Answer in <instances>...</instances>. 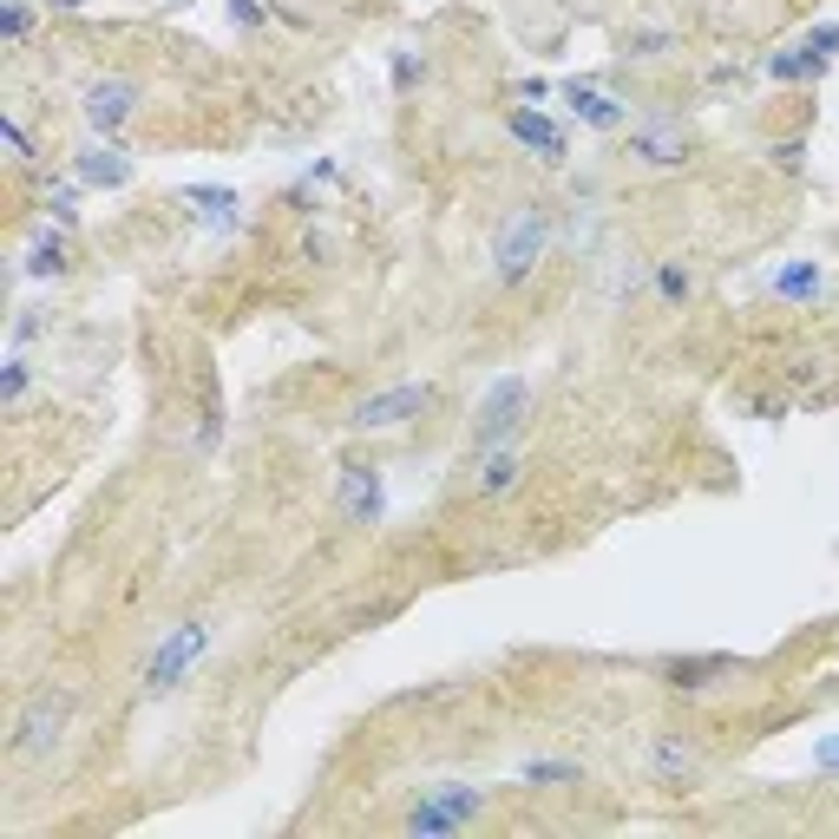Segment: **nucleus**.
Returning <instances> with one entry per match:
<instances>
[{
    "instance_id": "9d476101",
    "label": "nucleus",
    "mask_w": 839,
    "mask_h": 839,
    "mask_svg": "<svg viewBox=\"0 0 839 839\" xmlns=\"http://www.w3.org/2000/svg\"><path fill=\"white\" fill-rule=\"evenodd\" d=\"M630 164H637V171H683V164H689L683 125H637V131H630Z\"/></svg>"
},
{
    "instance_id": "ddd939ff",
    "label": "nucleus",
    "mask_w": 839,
    "mask_h": 839,
    "mask_svg": "<svg viewBox=\"0 0 839 839\" xmlns=\"http://www.w3.org/2000/svg\"><path fill=\"white\" fill-rule=\"evenodd\" d=\"M564 105H571L584 125H597V131H617V125H624V98H610V92H597V85H584V79L564 85Z\"/></svg>"
},
{
    "instance_id": "bb28decb",
    "label": "nucleus",
    "mask_w": 839,
    "mask_h": 839,
    "mask_svg": "<svg viewBox=\"0 0 839 839\" xmlns=\"http://www.w3.org/2000/svg\"><path fill=\"white\" fill-rule=\"evenodd\" d=\"M39 335H46V322H39V308H20V322H13V354H20V348H33Z\"/></svg>"
},
{
    "instance_id": "dca6fc26",
    "label": "nucleus",
    "mask_w": 839,
    "mask_h": 839,
    "mask_svg": "<svg viewBox=\"0 0 839 839\" xmlns=\"http://www.w3.org/2000/svg\"><path fill=\"white\" fill-rule=\"evenodd\" d=\"M79 177L118 190V184H131V158H125L118 144H85V151H79Z\"/></svg>"
},
{
    "instance_id": "7ed1b4c3",
    "label": "nucleus",
    "mask_w": 839,
    "mask_h": 839,
    "mask_svg": "<svg viewBox=\"0 0 839 839\" xmlns=\"http://www.w3.org/2000/svg\"><path fill=\"white\" fill-rule=\"evenodd\" d=\"M492 801L466 781H440V788H420L407 807H400V834L413 839H446V834H466L473 820H486Z\"/></svg>"
},
{
    "instance_id": "f257e3e1",
    "label": "nucleus",
    "mask_w": 839,
    "mask_h": 839,
    "mask_svg": "<svg viewBox=\"0 0 839 839\" xmlns=\"http://www.w3.org/2000/svg\"><path fill=\"white\" fill-rule=\"evenodd\" d=\"M545 256H551V210L545 203L505 210V223L492 230V282L499 289H525Z\"/></svg>"
},
{
    "instance_id": "4be33fe9",
    "label": "nucleus",
    "mask_w": 839,
    "mask_h": 839,
    "mask_svg": "<svg viewBox=\"0 0 839 839\" xmlns=\"http://www.w3.org/2000/svg\"><path fill=\"white\" fill-rule=\"evenodd\" d=\"M0 138H7V151H13V164H33V138H26V125H20L13 112L0 118Z\"/></svg>"
},
{
    "instance_id": "a211bd4d",
    "label": "nucleus",
    "mask_w": 839,
    "mask_h": 839,
    "mask_svg": "<svg viewBox=\"0 0 839 839\" xmlns=\"http://www.w3.org/2000/svg\"><path fill=\"white\" fill-rule=\"evenodd\" d=\"M827 66H834V59H827V53H814L807 39H801L794 53H774V59H768V72H774V79H794V85H801V79H820Z\"/></svg>"
},
{
    "instance_id": "0eeeda50",
    "label": "nucleus",
    "mask_w": 839,
    "mask_h": 839,
    "mask_svg": "<svg viewBox=\"0 0 839 839\" xmlns=\"http://www.w3.org/2000/svg\"><path fill=\"white\" fill-rule=\"evenodd\" d=\"M138 98H144V85H138V79H125V72H112V79H92V85L79 92V112H85V125H92V131L118 138V131H125V118L138 112Z\"/></svg>"
},
{
    "instance_id": "a878e982",
    "label": "nucleus",
    "mask_w": 839,
    "mask_h": 839,
    "mask_svg": "<svg viewBox=\"0 0 839 839\" xmlns=\"http://www.w3.org/2000/svg\"><path fill=\"white\" fill-rule=\"evenodd\" d=\"M768 158H774L781 171H801V158H807V138H774V144H768Z\"/></svg>"
},
{
    "instance_id": "c756f323",
    "label": "nucleus",
    "mask_w": 839,
    "mask_h": 839,
    "mask_svg": "<svg viewBox=\"0 0 839 839\" xmlns=\"http://www.w3.org/2000/svg\"><path fill=\"white\" fill-rule=\"evenodd\" d=\"M164 7H190V0H164Z\"/></svg>"
},
{
    "instance_id": "20e7f679",
    "label": "nucleus",
    "mask_w": 839,
    "mask_h": 839,
    "mask_svg": "<svg viewBox=\"0 0 839 839\" xmlns=\"http://www.w3.org/2000/svg\"><path fill=\"white\" fill-rule=\"evenodd\" d=\"M217 643V624L210 617H190V624H177V630H164V643L151 650V663H144V676H138V696H171L197 663H203V650Z\"/></svg>"
},
{
    "instance_id": "393cba45",
    "label": "nucleus",
    "mask_w": 839,
    "mask_h": 839,
    "mask_svg": "<svg viewBox=\"0 0 839 839\" xmlns=\"http://www.w3.org/2000/svg\"><path fill=\"white\" fill-rule=\"evenodd\" d=\"M420 79H427V59H413V53H394V85H400V92H413Z\"/></svg>"
},
{
    "instance_id": "1a4fd4ad",
    "label": "nucleus",
    "mask_w": 839,
    "mask_h": 839,
    "mask_svg": "<svg viewBox=\"0 0 839 839\" xmlns=\"http://www.w3.org/2000/svg\"><path fill=\"white\" fill-rule=\"evenodd\" d=\"M735 676H742L735 656H669V663H663V683H669L676 696H715V689L735 683Z\"/></svg>"
},
{
    "instance_id": "4468645a",
    "label": "nucleus",
    "mask_w": 839,
    "mask_h": 839,
    "mask_svg": "<svg viewBox=\"0 0 839 839\" xmlns=\"http://www.w3.org/2000/svg\"><path fill=\"white\" fill-rule=\"evenodd\" d=\"M505 125H512V138H518V144H532V151H538V164H564V131H558L551 118H538V112L525 105V112H512Z\"/></svg>"
},
{
    "instance_id": "f03ea898",
    "label": "nucleus",
    "mask_w": 839,
    "mask_h": 839,
    "mask_svg": "<svg viewBox=\"0 0 839 839\" xmlns=\"http://www.w3.org/2000/svg\"><path fill=\"white\" fill-rule=\"evenodd\" d=\"M72 715H79V689H72V683H39V689H26V702H20V715H13L7 755H13V761H46V755L66 742Z\"/></svg>"
},
{
    "instance_id": "6e6552de",
    "label": "nucleus",
    "mask_w": 839,
    "mask_h": 839,
    "mask_svg": "<svg viewBox=\"0 0 839 839\" xmlns=\"http://www.w3.org/2000/svg\"><path fill=\"white\" fill-rule=\"evenodd\" d=\"M643 768H650V781H656V788H669V794H689V788L702 781V748H696L689 735L663 729V735H650V755H643Z\"/></svg>"
},
{
    "instance_id": "2eb2a0df",
    "label": "nucleus",
    "mask_w": 839,
    "mask_h": 839,
    "mask_svg": "<svg viewBox=\"0 0 839 839\" xmlns=\"http://www.w3.org/2000/svg\"><path fill=\"white\" fill-rule=\"evenodd\" d=\"M479 459H486V473L473 479V492H479V499H505V492H518V486H525V453L499 446V453H479Z\"/></svg>"
},
{
    "instance_id": "6ab92c4d",
    "label": "nucleus",
    "mask_w": 839,
    "mask_h": 839,
    "mask_svg": "<svg viewBox=\"0 0 839 839\" xmlns=\"http://www.w3.org/2000/svg\"><path fill=\"white\" fill-rule=\"evenodd\" d=\"M26 400H33V361L13 354V361L0 368V413H20Z\"/></svg>"
},
{
    "instance_id": "39448f33",
    "label": "nucleus",
    "mask_w": 839,
    "mask_h": 839,
    "mask_svg": "<svg viewBox=\"0 0 839 839\" xmlns=\"http://www.w3.org/2000/svg\"><path fill=\"white\" fill-rule=\"evenodd\" d=\"M525 413H532V381H518V374L492 381V394L479 400V420H473V453H499L525 427Z\"/></svg>"
},
{
    "instance_id": "412c9836",
    "label": "nucleus",
    "mask_w": 839,
    "mask_h": 839,
    "mask_svg": "<svg viewBox=\"0 0 839 839\" xmlns=\"http://www.w3.org/2000/svg\"><path fill=\"white\" fill-rule=\"evenodd\" d=\"M26 276H66V243H59V236L33 243V249H26Z\"/></svg>"
},
{
    "instance_id": "aec40b11",
    "label": "nucleus",
    "mask_w": 839,
    "mask_h": 839,
    "mask_svg": "<svg viewBox=\"0 0 839 839\" xmlns=\"http://www.w3.org/2000/svg\"><path fill=\"white\" fill-rule=\"evenodd\" d=\"M663 53H676V26H630L624 59H663Z\"/></svg>"
},
{
    "instance_id": "9b49d317",
    "label": "nucleus",
    "mask_w": 839,
    "mask_h": 839,
    "mask_svg": "<svg viewBox=\"0 0 839 839\" xmlns=\"http://www.w3.org/2000/svg\"><path fill=\"white\" fill-rule=\"evenodd\" d=\"M341 518L348 525L381 518V466H341Z\"/></svg>"
},
{
    "instance_id": "423d86ee",
    "label": "nucleus",
    "mask_w": 839,
    "mask_h": 839,
    "mask_svg": "<svg viewBox=\"0 0 839 839\" xmlns=\"http://www.w3.org/2000/svg\"><path fill=\"white\" fill-rule=\"evenodd\" d=\"M427 407H433V387H427V381H400V387H381V394L354 400L348 427H354V433H394V427L420 420Z\"/></svg>"
},
{
    "instance_id": "f3484780",
    "label": "nucleus",
    "mask_w": 839,
    "mask_h": 839,
    "mask_svg": "<svg viewBox=\"0 0 839 839\" xmlns=\"http://www.w3.org/2000/svg\"><path fill=\"white\" fill-rule=\"evenodd\" d=\"M525 788H584V761H558V755H525L518 761Z\"/></svg>"
},
{
    "instance_id": "f8f14e48",
    "label": "nucleus",
    "mask_w": 839,
    "mask_h": 839,
    "mask_svg": "<svg viewBox=\"0 0 839 839\" xmlns=\"http://www.w3.org/2000/svg\"><path fill=\"white\" fill-rule=\"evenodd\" d=\"M650 295H656V308H689L696 302V263L689 256H663L656 269H650Z\"/></svg>"
},
{
    "instance_id": "cd10ccee",
    "label": "nucleus",
    "mask_w": 839,
    "mask_h": 839,
    "mask_svg": "<svg viewBox=\"0 0 839 839\" xmlns=\"http://www.w3.org/2000/svg\"><path fill=\"white\" fill-rule=\"evenodd\" d=\"M820 768H839V742H820Z\"/></svg>"
},
{
    "instance_id": "5701e85b",
    "label": "nucleus",
    "mask_w": 839,
    "mask_h": 839,
    "mask_svg": "<svg viewBox=\"0 0 839 839\" xmlns=\"http://www.w3.org/2000/svg\"><path fill=\"white\" fill-rule=\"evenodd\" d=\"M820 289V269H781L774 276V295H814Z\"/></svg>"
},
{
    "instance_id": "b1692460",
    "label": "nucleus",
    "mask_w": 839,
    "mask_h": 839,
    "mask_svg": "<svg viewBox=\"0 0 839 839\" xmlns=\"http://www.w3.org/2000/svg\"><path fill=\"white\" fill-rule=\"evenodd\" d=\"M26 33H33V7H26V0H13V7H7V46L20 53V46H26Z\"/></svg>"
},
{
    "instance_id": "c85d7f7f",
    "label": "nucleus",
    "mask_w": 839,
    "mask_h": 839,
    "mask_svg": "<svg viewBox=\"0 0 839 839\" xmlns=\"http://www.w3.org/2000/svg\"><path fill=\"white\" fill-rule=\"evenodd\" d=\"M46 7H59V13H79V7H85V0H46Z\"/></svg>"
}]
</instances>
